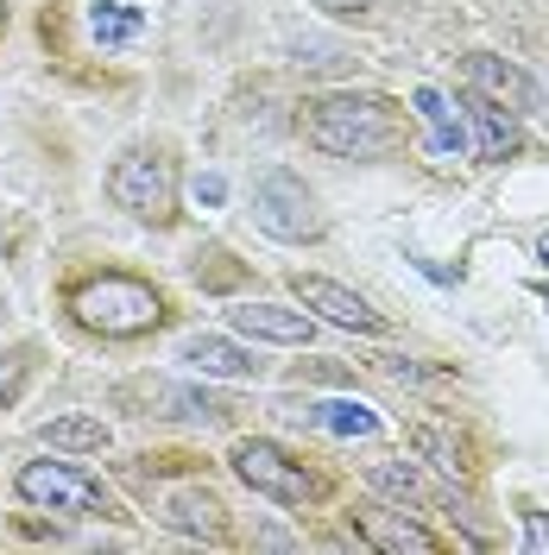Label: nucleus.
Wrapping results in <instances>:
<instances>
[{
  "label": "nucleus",
  "mask_w": 549,
  "mask_h": 555,
  "mask_svg": "<svg viewBox=\"0 0 549 555\" xmlns=\"http://www.w3.org/2000/svg\"><path fill=\"white\" fill-rule=\"evenodd\" d=\"M304 133L329 158L373 165V158H392L411 127H405V107L392 102V95H322V102H309Z\"/></svg>",
  "instance_id": "1"
},
{
  "label": "nucleus",
  "mask_w": 549,
  "mask_h": 555,
  "mask_svg": "<svg viewBox=\"0 0 549 555\" xmlns=\"http://www.w3.org/2000/svg\"><path fill=\"white\" fill-rule=\"evenodd\" d=\"M69 315H76V328H89L102 341H139V335H152L165 322V297L145 278L95 272L69 284Z\"/></svg>",
  "instance_id": "2"
},
{
  "label": "nucleus",
  "mask_w": 549,
  "mask_h": 555,
  "mask_svg": "<svg viewBox=\"0 0 549 555\" xmlns=\"http://www.w3.org/2000/svg\"><path fill=\"white\" fill-rule=\"evenodd\" d=\"M107 203L120 215H133L145 228H165L177 215V165L158 145H133L107 165Z\"/></svg>",
  "instance_id": "3"
},
{
  "label": "nucleus",
  "mask_w": 549,
  "mask_h": 555,
  "mask_svg": "<svg viewBox=\"0 0 549 555\" xmlns=\"http://www.w3.org/2000/svg\"><path fill=\"white\" fill-rule=\"evenodd\" d=\"M13 499L38 512H69V518H114V492L76 461H26L13 474Z\"/></svg>",
  "instance_id": "4"
},
{
  "label": "nucleus",
  "mask_w": 549,
  "mask_h": 555,
  "mask_svg": "<svg viewBox=\"0 0 549 555\" xmlns=\"http://www.w3.org/2000/svg\"><path fill=\"white\" fill-rule=\"evenodd\" d=\"M253 221H259V234H272L284 246H304V241H322L329 234L316 190L297 171H284V165L253 177Z\"/></svg>",
  "instance_id": "5"
},
{
  "label": "nucleus",
  "mask_w": 549,
  "mask_h": 555,
  "mask_svg": "<svg viewBox=\"0 0 549 555\" xmlns=\"http://www.w3.org/2000/svg\"><path fill=\"white\" fill-rule=\"evenodd\" d=\"M228 467H234V480H241L246 492H259V499H272V505H304V499H316V480L304 474V461H291V454L278 449V442H266V436L234 442Z\"/></svg>",
  "instance_id": "6"
},
{
  "label": "nucleus",
  "mask_w": 549,
  "mask_h": 555,
  "mask_svg": "<svg viewBox=\"0 0 549 555\" xmlns=\"http://www.w3.org/2000/svg\"><path fill=\"white\" fill-rule=\"evenodd\" d=\"M291 291H297V304H304V310H316L322 322H335V328H347V335H385V315H379L360 291L335 284V278L297 272V278H291Z\"/></svg>",
  "instance_id": "7"
},
{
  "label": "nucleus",
  "mask_w": 549,
  "mask_h": 555,
  "mask_svg": "<svg viewBox=\"0 0 549 555\" xmlns=\"http://www.w3.org/2000/svg\"><path fill=\"white\" fill-rule=\"evenodd\" d=\"M120 398L127 404H145L139 416H228L234 411L208 385H183V379H133V385H120Z\"/></svg>",
  "instance_id": "8"
},
{
  "label": "nucleus",
  "mask_w": 549,
  "mask_h": 555,
  "mask_svg": "<svg viewBox=\"0 0 549 555\" xmlns=\"http://www.w3.org/2000/svg\"><path fill=\"white\" fill-rule=\"evenodd\" d=\"M468 82L481 89V95H493V102H512L518 114H549V95L537 76H524L518 64H506V57H493V51H474L468 57Z\"/></svg>",
  "instance_id": "9"
},
{
  "label": "nucleus",
  "mask_w": 549,
  "mask_h": 555,
  "mask_svg": "<svg viewBox=\"0 0 549 555\" xmlns=\"http://www.w3.org/2000/svg\"><path fill=\"white\" fill-rule=\"evenodd\" d=\"M177 360H183L190 373H203V379H259V373H266V360H259L253 347L228 341V335H203V328L177 341Z\"/></svg>",
  "instance_id": "10"
},
{
  "label": "nucleus",
  "mask_w": 549,
  "mask_h": 555,
  "mask_svg": "<svg viewBox=\"0 0 549 555\" xmlns=\"http://www.w3.org/2000/svg\"><path fill=\"white\" fill-rule=\"evenodd\" d=\"M158 518L171 524L177 537H203V543H228V505H221L215 492H203V486H177V492H165Z\"/></svg>",
  "instance_id": "11"
},
{
  "label": "nucleus",
  "mask_w": 549,
  "mask_h": 555,
  "mask_svg": "<svg viewBox=\"0 0 549 555\" xmlns=\"http://www.w3.org/2000/svg\"><path fill=\"white\" fill-rule=\"evenodd\" d=\"M228 322H234V335H246V341H272V347H304L309 335H316V322H309L304 310H284V304H234L228 310Z\"/></svg>",
  "instance_id": "12"
},
{
  "label": "nucleus",
  "mask_w": 549,
  "mask_h": 555,
  "mask_svg": "<svg viewBox=\"0 0 549 555\" xmlns=\"http://www.w3.org/2000/svg\"><path fill=\"white\" fill-rule=\"evenodd\" d=\"M461 114H468V152H474V158H486V165L512 158L518 145H524L518 120L493 102V95H468V102H461Z\"/></svg>",
  "instance_id": "13"
},
{
  "label": "nucleus",
  "mask_w": 549,
  "mask_h": 555,
  "mask_svg": "<svg viewBox=\"0 0 549 555\" xmlns=\"http://www.w3.org/2000/svg\"><path fill=\"white\" fill-rule=\"evenodd\" d=\"M354 530H360V543H373V550H385V555H405V550H411V555H436V550H443V537H436V530L398 518V512H360Z\"/></svg>",
  "instance_id": "14"
},
{
  "label": "nucleus",
  "mask_w": 549,
  "mask_h": 555,
  "mask_svg": "<svg viewBox=\"0 0 549 555\" xmlns=\"http://www.w3.org/2000/svg\"><path fill=\"white\" fill-rule=\"evenodd\" d=\"M309 423V429H322V436H342V442H373L379 436V411L367 404V398H316V404H304L297 411Z\"/></svg>",
  "instance_id": "15"
},
{
  "label": "nucleus",
  "mask_w": 549,
  "mask_h": 555,
  "mask_svg": "<svg viewBox=\"0 0 549 555\" xmlns=\"http://www.w3.org/2000/svg\"><path fill=\"white\" fill-rule=\"evenodd\" d=\"M411 107H417V120L430 127V152H436V158H461V152H468V114H455V102H448L443 89L423 82L411 95Z\"/></svg>",
  "instance_id": "16"
},
{
  "label": "nucleus",
  "mask_w": 549,
  "mask_h": 555,
  "mask_svg": "<svg viewBox=\"0 0 549 555\" xmlns=\"http://www.w3.org/2000/svg\"><path fill=\"white\" fill-rule=\"evenodd\" d=\"M38 442L58 454H102L107 449V423L89 411H64L51 416V423H38Z\"/></svg>",
  "instance_id": "17"
},
{
  "label": "nucleus",
  "mask_w": 549,
  "mask_h": 555,
  "mask_svg": "<svg viewBox=\"0 0 549 555\" xmlns=\"http://www.w3.org/2000/svg\"><path fill=\"white\" fill-rule=\"evenodd\" d=\"M82 20H89V38H95L102 51H127V44L145 38V13L127 7V0H89Z\"/></svg>",
  "instance_id": "18"
},
{
  "label": "nucleus",
  "mask_w": 549,
  "mask_h": 555,
  "mask_svg": "<svg viewBox=\"0 0 549 555\" xmlns=\"http://www.w3.org/2000/svg\"><path fill=\"white\" fill-rule=\"evenodd\" d=\"M367 480H373L379 492H392V499H411V505H436V499H443V486H430L411 461H373Z\"/></svg>",
  "instance_id": "19"
},
{
  "label": "nucleus",
  "mask_w": 549,
  "mask_h": 555,
  "mask_svg": "<svg viewBox=\"0 0 549 555\" xmlns=\"http://www.w3.org/2000/svg\"><path fill=\"white\" fill-rule=\"evenodd\" d=\"M284 51H291V64L297 69H347L354 64V51H347L342 38H322V33H291L284 38Z\"/></svg>",
  "instance_id": "20"
},
{
  "label": "nucleus",
  "mask_w": 549,
  "mask_h": 555,
  "mask_svg": "<svg viewBox=\"0 0 549 555\" xmlns=\"http://www.w3.org/2000/svg\"><path fill=\"white\" fill-rule=\"evenodd\" d=\"M33 347H13V353H0V404H13L20 398V385L33 379Z\"/></svg>",
  "instance_id": "21"
},
{
  "label": "nucleus",
  "mask_w": 549,
  "mask_h": 555,
  "mask_svg": "<svg viewBox=\"0 0 549 555\" xmlns=\"http://www.w3.org/2000/svg\"><path fill=\"white\" fill-rule=\"evenodd\" d=\"M234 278H241V266H228V253H221V246H203V253H196V284H208V291H228Z\"/></svg>",
  "instance_id": "22"
},
{
  "label": "nucleus",
  "mask_w": 549,
  "mask_h": 555,
  "mask_svg": "<svg viewBox=\"0 0 549 555\" xmlns=\"http://www.w3.org/2000/svg\"><path fill=\"white\" fill-rule=\"evenodd\" d=\"M190 196H196V208H221V203H228V177H221V171H196Z\"/></svg>",
  "instance_id": "23"
},
{
  "label": "nucleus",
  "mask_w": 549,
  "mask_h": 555,
  "mask_svg": "<svg viewBox=\"0 0 549 555\" xmlns=\"http://www.w3.org/2000/svg\"><path fill=\"white\" fill-rule=\"evenodd\" d=\"M417 449H423V454H436V467H448V474H461V449H455L448 436H436V429H423V436H417Z\"/></svg>",
  "instance_id": "24"
},
{
  "label": "nucleus",
  "mask_w": 549,
  "mask_h": 555,
  "mask_svg": "<svg viewBox=\"0 0 549 555\" xmlns=\"http://www.w3.org/2000/svg\"><path fill=\"white\" fill-rule=\"evenodd\" d=\"M524 555H549V518L544 512H524Z\"/></svg>",
  "instance_id": "25"
},
{
  "label": "nucleus",
  "mask_w": 549,
  "mask_h": 555,
  "mask_svg": "<svg viewBox=\"0 0 549 555\" xmlns=\"http://www.w3.org/2000/svg\"><path fill=\"white\" fill-rule=\"evenodd\" d=\"M309 7H322V13H335V20H360V13H373V0H309Z\"/></svg>",
  "instance_id": "26"
},
{
  "label": "nucleus",
  "mask_w": 549,
  "mask_h": 555,
  "mask_svg": "<svg viewBox=\"0 0 549 555\" xmlns=\"http://www.w3.org/2000/svg\"><path fill=\"white\" fill-rule=\"evenodd\" d=\"M7 315H13V297H7V284H0V322H7Z\"/></svg>",
  "instance_id": "27"
},
{
  "label": "nucleus",
  "mask_w": 549,
  "mask_h": 555,
  "mask_svg": "<svg viewBox=\"0 0 549 555\" xmlns=\"http://www.w3.org/2000/svg\"><path fill=\"white\" fill-rule=\"evenodd\" d=\"M537 259H544V266H549V234H544V241H537Z\"/></svg>",
  "instance_id": "28"
},
{
  "label": "nucleus",
  "mask_w": 549,
  "mask_h": 555,
  "mask_svg": "<svg viewBox=\"0 0 549 555\" xmlns=\"http://www.w3.org/2000/svg\"><path fill=\"white\" fill-rule=\"evenodd\" d=\"M7 20H13V13H7V0H0V38H7Z\"/></svg>",
  "instance_id": "29"
}]
</instances>
